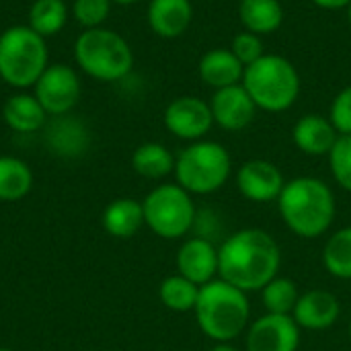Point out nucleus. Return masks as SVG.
<instances>
[{
  "label": "nucleus",
  "mask_w": 351,
  "mask_h": 351,
  "mask_svg": "<svg viewBox=\"0 0 351 351\" xmlns=\"http://www.w3.org/2000/svg\"><path fill=\"white\" fill-rule=\"evenodd\" d=\"M218 278L243 292H261L282 267V249L263 228H241L218 247Z\"/></svg>",
  "instance_id": "1"
},
{
  "label": "nucleus",
  "mask_w": 351,
  "mask_h": 351,
  "mask_svg": "<svg viewBox=\"0 0 351 351\" xmlns=\"http://www.w3.org/2000/svg\"><path fill=\"white\" fill-rule=\"evenodd\" d=\"M276 204L286 228L306 241L327 234L337 216L333 189L323 179L308 175L286 181Z\"/></svg>",
  "instance_id": "2"
},
{
  "label": "nucleus",
  "mask_w": 351,
  "mask_h": 351,
  "mask_svg": "<svg viewBox=\"0 0 351 351\" xmlns=\"http://www.w3.org/2000/svg\"><path fill=\"white\" fill-rule=\"evenodd\" d=\"M193 315L202 333L214 343L237 341L251 325L249 294L216 278L199 288Z\"/></svg>",
  "instance_id": "3"
},
{
  "label": "nucleus",
  "mask_w": 351,
  "mask_h": 351,
  "mask_svg": "<svg viewBox=\"0 0 351 351\" xmlns=\"http://www.w3.org/2000/svg\"><path fill=\"white\" fill-rule=\"evenodd\" d=\"M241 84L257 109L267 113L288 111L294 107L302 90L298 68L280 53H265L257 62L245 66Z\"/></svg>",
  "instance_id": "4"
},
{
  "label": "nucleus",
  "mask_w": 351,
  "mask_h": 351,
  "mask_svg": "<svg viewBox=\"0 0 351 351\" xmlns=\"http://www.w3.org/2000/svg\"><path fill=\"white\" fill-rule=\"evenodd\" d=\"M232 175L230 152L214 140H197L175 156V179L191 195L220 191Z\"/></svg>",
  "instance_id": "5"
},
{
  "label": "nucleus",
  "mask_w": 351,
  "mask_h": 351,
  "mask_svg": "<svg viewBox=\"0 0 351 351\" xmlns=\"http://www.w3.org/2000/svg\"><path fill=\"white\" fill-rule=\"evenodd\" d=\"M74 60L80 70L95 80L115 82L125 78L134 68L130 43L115 31L97 27L86 29L74 43Z\"/></svg>",
  "instance_id": "6"
},
{
  "label": "nucleus",
  "mask_w": 351,
  "mask_h": 351,
  "mask_svg": "<svg viewBox=\"0 0 351 351\" xmlns=\"http://www.w3.org/2000/svg\"><path fill=\"white\" fill-rule=\"evenodd\" d=\"M47 68L45 37L29 25H14L0 35V78L14 88L35 86Z\"/></svg>",
  "instance_id": "7"
},
{
  "label": "nucleus",
  "mask_w": 351,
  "mask_h": 351,
  "mask_svg": "<svg viewBox=\"0 0 351 351\" xmlns=\"http://www.w3.org/2000/svg\"><path fill=\"white\" fill-rule=\"evenodd\" d=\"M144 224L160 239L177 241L193 230L197 208L193 195L179 183H162L154 187L142 202Z\"/></svg>",
  "instance_id": "8"
},
{
  "label": "nucleus",
  "mask_w": 351,
  "mask_h": 351,
  "mask_svg": "<svg viewBox=\"0 0 351 351\" xmlns=\"http://www.w3.org/2000/svg\"><path fill=\"white\" fill-rule=\"evenodd\" d=\"M35 97L49 115H66L80 99V78L74 68L66 64H51L35 82Z\"/></svg>",
  "instance_id": "9"
},
{
  "label": "nucleus",
  "mask_w": 351,
  "mask_h": 351,
  "mask_svg": "<svg viewBox=\"0 0 351 351\" xmlns=\"http://www.w3.org/2000/svg\"><path fill=\"white\" fill-rule=\"evenodd\" d=\"M302 329L292 315H261L245 331V351H298Z\"/></svg>",
  "instance_id": "10"
},
{
  "label": "nucleus",
  "mask_w": 351,
  "mask_h": 351,
  "mask_svg": "<svg viewBox=\"0 0 351 351\" xmlns=\"http://www.w3.org/2000/svg\"><path fill=\"white\" fill-rule=\"evenodd\" d=\"M162 121L165 128L175 138L185 140L189 144L204 140L214 125L210 103L193 95H183L173 99L165 109Z\"/></svg>",
  "instance_id": "11"
},
{
  "label": "nucleus",
  "mask_w": 351,
  "mask_h": 351,
  "mask_svg": "<svg viewBox=\"0 0 351 351\" xmlns=\"http://www.w3.org/2000/svg\"><path fill=\"white\" fill-rule=\"evenodd\" d=\"M284 185L286 179L280 167L265 158H251L237 171V187L241 195L253 204L278 202Z\"/></svg>",
  "instance_id": "12"
},
{
  "label": "nucleus",
  "mask_w": 351,
  "mask_h": 351,
  "mask_svg": "<svg viewBox=\"0 0 351 351\" xmlns=\"http://www.w3.org/2000/svg\"><path fill=\"white\" fill-rule=\"evenodd\" d=\"M210 109H212L214 123L226 132L247 130L255 121V115L259 111L243 84H234V86L214 90L212 101H210Z\"/></svg>",
  "instance_id": "13"
},
{
  "label": "nucleus",
  "mask_w": 351,
  "mask_h": 351,
  "mask_svg": "<svg viewBox=\"0 0 351 351\" xmlns=\"http://www.w3.org/2000/svg\"><path fill=\"white\" fill-rule=\"evenodd\" d=\"M220 257L214 241L204 237H189L177 251V274L197 286H206L218 278Z\"/></svg>",
  "instance_id": "14"
},
{
  "label": "nucleus",
  "mask_w": 351,
  "mask_h": 351,
  "mask_svg": "<svg viewBox=\"0 0 351 351\" xmlns=\"http://www.w3.org/2000/svg\"><path fill=\"white\" fill-rule=\"evenodd\" d=\"M341 317V302L329 290H306L300 294L292 319L302 331H325L333 327Z\"/></svg>",
  "instance_id": "15"
},
{
  "label": "nucleus",
  "mask_w": 351,
  "mask_h": 351,
  "mask_svg": "<svg viewBox=\"0 0 351 351\" xmlns=\"http://www.w3.org/2000/svg\"><path fill=\"white\" fill-rule=\"evenodd\" d=\"M337 138L339 134L331 123V119L317 113L302 115L292 128L294 146L308 156H329Z\"/></svg>",
  "instance_id": "16"
},
{
  "label": "nucleus",
  "mask_w": 351,
  "mask_h": 351,
  "mask_svg": "<svg viewBox=\"0 0 351 351\" xmlns=\"http://www.w3.org/2000/svg\"><path fill=\"white\" fill-rule=\"evenodd\" d=\"M148 25L162 39L181 37L193 21L191 0H150Z\"/></svg>",
  "instance_id": "17"
},
{
  "label": "nucleus",
  "mask_w": 351,
  "mask_h": 351,
  "mask_svg": "<svg viewBox=\"0 0 351 351\" xmlns=\"http://www.w3.org/2000/svg\"><path fill=\"white\" fill-rule=\"evenodd\" d=\"M197 72H199V78L204 84L218 90V88L241 84L245 66L230 51V47H214L199 58Z\"/></svg>",
  "instance_id": "18"
},
{
  "label": "nucleus",
  "mask_w": 351,
  "mask_h": 351,
  "mask_svg": "<svg viewBox=\"0 0 351 351\" xmlns=\"http://www.w3.org/2000/svg\"><path fill=\"white\" fill-rule=\"evenodd\" d=\"M286 19L284 4L280 0H241L239 21L245 31L259 37L276 33Z\"/></svg>",
  "instance_id": "19"
},
{
  "label": "nucleus",
  "mask_w": 351,
  "mask_h": 351,
  "mask_svg": "<svg viewBox=\"0 0 351 351\" xmlns=\"http://www.w3.org/2000/svg\"><path fill=\"white\" fill-rule=\"evenodd\" d=\"M2 117L10 130H14L19 134H31L45 125L47 113L35 95L19 93V95H12L6 99V103L2 107Z\"/></svg>",
  "instance_id": "20"
},
{
  "label": "nucleus",
  "mask_w": 351,
  "mask_h": 351,
  "mask_svg": "<svg viewBox=\"0 0 351 351\" xmlns=\"http://www.w3.org/2000/svg\"><path fill=\"white\" fill-rule=\"evenodd\" d=\"M144 226L142 202L132 197L113 199L103 212V228L115 239H132Z\"/></svg>",
  "instance_id": "21"
},
{
  "label": "nucleus",
  "mask_w": 351,
  "mask_h": 351,
  "mask_svg": "<svg viewBox=\"0 0 351 351\" xmlns=\"http://www.w3.org/2000/svg\"><path fill=\"white\" fill-rule=\"evenodd\" d=\"M134 171L144 179H165L175 173L173 152L158 142H144L132 154Z\"/></svg>",
  "instance_id": "22"
},
{
  "label": "nucleus",
  "mask_w": 351,
  "mask_h": 351,
  "mask_svg": "<svg viewBox=\"0 0 351 351\" xmlns=\"http://www.w3.org/2000/svg\"><path fill=\"white\" fill-rule=\"evenodd\" d=\"M47 142L49 148L60 156H78L88 146V132L80 121L72 117H62L49 125Z\"/></svg>",
  "instance_id": "23"
},
{
  "label": "nucleus",
  "mask_w": 351,
  "mask_h": 351,
  "mask_svg": "<svg viewBox=\"0 0 351 351\" xmlns=\"http://www.w3.org/2000/svg\"><path fill=\"white\" fill-rule=\"evenodd\" d=\"M33 187V173L27 162L14 156H0V202H19Z\"/></svg>",
  "instance_id": "24"
},
{
  "label": "nucleus",
  "mask_w": 351,
  "mask_h": 351,
  "mask_svg": "<svg viewBox=\"0 0 351 351\" xmlns=\"http://www.w3.org/2000/svg\"><path fill=\"white\" fill-rule=\"evenodd\" d=\"M323 267L337 280H351V226L335 230L323 247Z\"/></svg>",
  "instance_id": "25"
},
{
  "label": "nucleus",
  "mask_w": 351,
  "mask_h": 351,
  "mask_svg": "<svg viewBox=\"0 0 351 351\" xmlns=\"http://www.w3.org/2000/svg\"><path fill=\"white\" fill-rule=\"evenodd\" d=\"M199 288L202 286L189 282L181 274H175V276H169L162 280V284L158 288V298L173 313H193V308L197 304Z\"/></svg>",
  "instance_id": "26"
},
{
  "label": "nucleus",
  "mask_w": 351,
  "mask_h": 351,
  "mask_svg": "<svg viewBox=\"0 0 351 351\" xmlns=\"http://www.w3.org/2000/svg\"><path fill=\"white\" fill-rule=\"evenodd\" d=\"M68 21L64 0H35L29 8V27L41 37H51L62 31Z\"/></svg>",
  "instance_id": "27"
},
{
  "label": "nucleus",
  "mask_w": 351,
  "mask_h": 351,
  "mask_svg": "<svg viewBox=\"0 0 351 351\" xmlns=\"http://www.w3.org/2000/svg\"><path fill=\"white\" fill-rule=\"evenodd\" d=\"M261 304L269 315H292L300 298L298 284L290 278L276 276L261 292Z\"/></svg>",
  "instance_id": "28"
},
{
  "label": "nucleus",
  "mask_w": 351,
  "mask_h": 351,
  "mask_svg": "<svg viewBox=\"0 0 351 351\" xmlns=\"http://www.w3.org/2000/svg\"><path fill=\"white\" fill-rule=\"evenodd\" d=\"M327 158L335 183L351 193V136H339Z\"/></svg>",
  "instance_id": "29"
},
{
  "label": "nucleus",
  "mask_w": 351,
  "mask_h": 351,
  "mask_svg": "<svg viewBox=\"0 0 351 351\" xmlns=\"http://www.w3.org/2000/svg\"><path fill=\"white\" fill-rule=\"evenodd\" d=\"M111 4V0H74L72 14L84 29H97L109 16Z\"/></svg>",
  "instance_id": "30"
},
{
  "label": "nucleus",
  "mask_w": 351,
  "mask_h": 351,
  "mask_svg": "<svg viewBox=\"0 0 351 351\" xmlns=\"http://www.w3.org/2000/svg\"><path fill=\"white\" fill-rule=\"evenodd\" d=\"M230 51L241 60L243 66H249V64L257 62L261 56H265L261 37L255 33H249V31H241L232 37Z\"/></svg>",
  "instance_id": "31"
},
{
  "label": "nucleus",
  "mask_w": 351,
  "mask_h": 351,
  "mask_svg": "<svg viewBox=\"0 0 351 351\" xmlns=\"http://www.w3.org/2000/svg\"><path fill=\"white\" fill-rule=\"evenodd\" d=\"M329 119L339 136H351V84L341 88L331 101Z\"/></svg>",
  "instance_id": "32"
},
{
  "label": "nucleus",
  "mask_w": 351,
  "mask_h": 351,
  "mask_svg": "<svg viewBox=\"0 0 351 351\" xmlns=\"http://www.w3.org/2000/svg\"><path fill=\"white\" fill-rule=\"evenodd\" d=\"M313 4H317L319 8H325V10H341V8H348L351 4V0H311Z\"/></svg>",
  "instance_id": "33"
},
{
  "label": "nucleus",
  "mask_w": 351,
  "mask_h": 351,
  "mask_svg": "<svg viewBox=\"0 0 351 351\" xmlns=\"http://www.w3.org/2000/svg\"><path fill=\"white\" fill-rule=\"evenodd\" d=\"M210 351H241L237 346H234V341H220V343H214Z\"/></svg>",
  "instance_id": "34"
},
{
  "label": "nucleus",
  "mask_w": 351,
  "mask_h": 351,
  "mask_svg": "<svg viewBox=\"0 0 351 351\" xmlns=\"http://www.w3.org/2000/svg\"><path fill=\"white\" fill-rule=\"evenodd\" d=\"M113 4H121V6H130V4H136L140 0H111Z\"/></svg>",
  "instance_id": "35"
},
{
  "label": "nucleus",
  "mask_w": 351,
  "mask_h": 351,
  "mask_svg": "<svg viewBox=\"0 0 351 351\" xmlns=\"http://www.w3.org/2000/svg\"><path fill=\"white\" fill-rule=\"evenodd\" d=\"M346 10H348V21H350V25H351V4L346 8Z\"/></svg>",
  "instance_id": "36"
},
{
  "label": "nucleus",
  "mask_w": 351,
  "mask_h": 351,
  "mask_svg": "<svg viewBox=\"0 0 351 351\" xmlns=\"http://www.w3.org/2000/svg\"><path fill=\"white\" fill-rule=\"evenodd\" d=\"M348 335H350V341H351V321H350V325H348Z\"/></svg>",
  "instance_id": "37"
},
{
  "label": "nucleus",
  "mask_w": 351,
  "mask_h": 351,
  "mask_svg": "<svg viewBox=\"0 0 351 351\" xmlns=\"http://www.w3.org/2000/svg\"><path fill=\"white\" fill-rule=\"evenodd\" d=\"M0 351H12V350H8V348H0Z\"/></svg>",
  "instance_id": "38"
}]
</instances>
